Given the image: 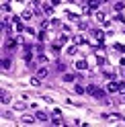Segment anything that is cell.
Instances as JSON below:
<instances>
[{
  "mask_svg": "<svg viewBox=\"0 0 125 127\" xmlns=\"http://www.w3.org/2000/svg\"><path fill=\"white\" fill-rule=\"evenodd\" d=\"M86 92L90 94L92 98H96V100H103V98H105V90H103V88H98L96 84H90L88 88H86Z\"/></svg>",
  "mask_w": 125,
  "mask_h": 127,
  "instance_id": "cell-1",
  "label": "cell"
},
{
  "mask_svg": "<svg viewBox=\"0 0 125 127\" xmlns=\"http://www.w3.org/2000/svg\"><path fill=\"white\" fill-rule=\"evenodd\" d=\"M107 92H109V94H115V92H119V82L111 80V82L107 84Z\"/></svg>",
  "mask_w": 125,
  "mask_h": 127,
  "instance_id": "cell-2",
  "label": "cell"
},
{
  "mask_svg": "<svg viewBox=\"0 0 125 127\" xmlns=\"http://www.w3.org/2000/svg\"><path fill=\"white\" fill-rule=\"evenodd\" d=\"M35 117H37V121H51V119H49V115L45 113V111H37V113H35Z\"/></svg>",
  "mask_w": 125,
  "mask_h": 127,
  "instance_id": "cell-3",
  "label": "cell"
},
{
  "mask_svg": "<svg viewBox=\"0 0 125 127\" xmlns=\"http://www.w3.org/2000/svg\"><path fill=\"white\" fill-rule=\"evenodd\" d=\"M94 19H96L98 23H103V25H107V23H109V21H107V14H105V12H100V10L94 14Z\"/></svg>",
  "mask_w": 125,
  "mask_h": 127,
  "instance_id": "cell-4",
  "label": "cell"
},
{
  "mask_svg": "<svg viewBox=\"0 0 125 127\" xmlns=\"http://www.w3.org/2000/svg\"><path fill=\"white\" fill-rule=\"evenodd\" d=\"M14 31H17V33L25 31V27H23V23H21V19H19V17H14Z\"/></svg>",
  "mask_w": 125,
  "mask_h": 127,
  "instance_id": "cell-5",
  "label": "cell"
},
{
  "mask_svg": "<svg viewBox=\"0 0 125 127\" xmlns=\"http://www.w3.org/2000/svg\"><path fill=\"white\" fill-rule=\"evenodd\" d=\"M0 100H2L4 105H8V102H10V94L6 92V90H2V92H0Z\"/></svg>",
  "mask_w": 125,
  "mask_h": 127,
  "instance_id": "cell-6",
  "label": "cell"
},
{
  "mask_svg": "<svg viewBox=\"0 0 125 127\" xmlns=\"http://www.w3.org/2000/svg\"><path fill=\"white\" fill-rule=\"evenodd\" d=\"M86 68H88L86 60H78V62H76V70H86Z\"/></svg>",
  "mask_w": 125,
  "mask_h": 127,
  "instance_id": "cell-7",
  "label": "cell"
},
{
  "mask_svg": "<svg viewBox=\"0 0 125 127\" xmlns=\"http://www.w3.org/2000/svg\"><path fill=\"white\" fill-rule=\"evenodd\" d=\"M21 19L23 21H31V19H33V10H25V12L21 14Z\"/></svg>",
  "mask_w": 125,
  "mask_h": 127,
  "instance_id": "cell-8",
  "label": "cell"
},
{
  "mask_svg": "<svg viewBox=\"0 0 125 127\" xmlns=\"http://www.w3.org/2000/svg\"><path fill=\"white\" fill-rule=\"evenodd\" d=\"M47 74H49V70H47V68H39V70H37V76H39V78H45Z\"/></svg>",
  "mask_w": 125,
  "mask_h": 127,
  "instance_id": "cell-9",
  "label": "cell"
},
{
  "mask_svg": "<svg viewBox=\"0 0 125 127\" xmlns=\"http://www.w3.org/2000/svg\"><path fill=\"white\" fill-rule=\"evenodd\" d=\"M62 80H64V82H74L76 76L74 74H64V76H62Z\"/></svg>",
  "mask_w": 125,
  "mask_h": 127,
  "instance_id": "cell-10",
  "label": "cell"
},
{
  "mask_svg": "<svg viewBox=\"0 0 125 127\" xmlns=\"http://www.w3.org/2000/svg\"><path fill=\"white\" fill-rule=\"evenodd\" d=\"M92 33H94V37L98 39V41H103V37H105V33H103V31H100V29H94V31H92Z\"/></svg>",
  "mask_w": 125,
  "mask_h": 127,
  "instance_id": "cell-11",
  "label": "cell"
},
{
  "mask_svg": "<svg viewBox=\"0 0 125 127\" xmlns=\"http://www.w3.org/2000/svg\"><path fill=\"white\" fill-rule=\"evenodd\" d=\"M74 43L76 45H84V43H86V39H84L82 35H78V37H74Z\"/></svg>",
  "mask_w": 125,
  "mask_h": 127,
  "instance_id": "cell-12",
  "label": "cell"
},
{
  "mask_svg": "<svg viewBox=\"0 0 125 127\" xmlns=\"http://www.w3.org/2000/svg\"><path fill=\"white\" fill-rule=\"evenodd\" d=\"M51 123H53V125H64V119H62V117H53V115H51Z\"/></svg>",
  "mask_w": 125,
  "mask_h": 127,
  "instance_id": "cell-13",
  "label": "cell"
},
{
  "mask_svg": "<svg viewBox=\"0 0 125 127\" xmlns=\"http://www.w3.org/2000/svg\"><path fill=\"white\" fill-rule=\"evenodd\" d=\"M2 70H10V60H8V58L2 60Z\"/></svg>",
  "mask_w": 125,
  "mask_h": 127,
  "instance_id": "cell-14",
  "label": "cell"
},
{
  "mask_svg": "<svg viewBox=\"0 0 125 127\" xmlns=\"http://www.w3.org/2000/svg\"><path fill=\"white\" fill-rule=\"evenodd\" d=\"M68 53H70V55H76V53H78V45H72V47H68Z\"/></svg>",
  "mask_w": 125,
  "mask_h": 127,
  "instance_id": "cell-15",
  "label": "cell"
},
{
  "mask_svg": "<svg viewBox=\"0 0 125 127\" xmlns=\"http://www.w3.org/2000/svg\"><path fill=\"white\" fill-rule=\"evenodd\" d=\"M76 92H78V94H84V92H86V88H84L82 84H76Z\"/></svg>",
  "mask_w": 125,
  "mask_h": 127,
  "instance_id": "cell-16",
  "label": "cell"
},
{
  "mask_svg": "<svg viewBox=\"0 0 125 127\" xmlns=\"http://www.w3.org/2000/svg\"><path fill=\"white\" fill-rule=\"evenodd\" d=\"M123 8H125V4H123V2H115V10H117V12H121Z\"/></svg>",
  "mask_w": 125,
  "mask_h": 127,
  "instance_id": "cell-17",
  "label": "cell"
},
{
  "mask_svg": "<svg viewBox=\"0 0 125 127\" xmlns=\"http://www.w3.org/2000/svg\"><path fill=\"white\" fill-rule=\"evenodd\" d=\"M43 12H45V14H51V12H53V6L45 4V6H43Z\"/></svg>",
  "mask_w": 125,
  "mask_h": 127,
  "instance_id": "cell-18",
  "label": "cell"
},
{
  "mask_svg": "<svg viewBox=\"0 0 125 127\" xmlns=\"http://www.w3.org/2000/svg\"><path fill=\"white\" fill-rule=\"evenodd\" d=\"M35 119H37V117H29V115H27V117H23V123H33Z\"/></svg>",
  "mask_w": 125,
  "mask_h": 127,
  "instance_id": "cell-19",
  "label": "cell"
},
{
  "mask_svg": "<svg viewBox=\"0 0 125 127\" xmlns=\"http://www.w3.org/2000/svg\"><path fill=\"white\" fill-rule=\"evenodd\" d=\"M8 10H10V6H8V2H4V4H2V12H8Z\"/></svg>",
  "mask_w": 125,
  "mask_h": 127,
  "instance_id": "cell-20",
  "label": "cell"
},
{
  "mask_svg": "<svg viewBox=\"0 0 125 127\" xmlns=\"http://www.w3.org/2000/svg\"><path fill=\"white\" fill-rule=\"evenodd\" d=\"M66 41H68V35H66V33H64V35H62V37H60V43H62V45H64V43H66Z\"/></svg>",
  "mask_w": 125,
  "mask_h": 127,
  "instance_id": "cell-21",
  "label": "cell"
},
{
  "mask_svg": "<svg viewBox=\"0 0 125 127\" xmlns=\"http://www.w3.org/2000/svg\"><path fill=\"white\" fill-rule=\"evenodd\" d=\"M115 49H117V51H125V47H123L121 43H115Z\"/></svg>",
  "mask_w": 125,
  "mask_h": 127,
  "instance_id": "cell-22",
  "label": "cell"
},
{
  "mask_svg": "<svg viewBox=\"0 0 125 127\" xmlns=\"http://www.w3.org/2000/svg\"><path fill=\"white\" fill-rule=\"evenodd\" d=\"M119 92L125 94V82H119Z\"/></svg>",
  "mask_w": 125,
  "mask_h": 127,
  "instance_id": "cell-23",
  "label": "cell"
},
{
  "mask_svg": "<svg viewBox=\"0 0 125 127\" xmlns=\"http://www.w3.org/2000/svg\"><path fill=\"white\" fill-rule=\"evenodd\" d=\"M53 117H62V111L60 109H53Z\"/></svg>",
  "mask_w": 125,
  "mask_h": 127,
  "instance_id": "cell-24",
  "label": "cell"
},
{
  "mask_svg": "<svg viewBox=\"0 0 125 127\" xmlns=\"http://www.w3.org/2000/svg\"><path fill=\"white\" fill-rule=\"evenodd\" d=\"M123 74H125V70H123Z\"/></svg>",
  "mask_w": 125,
  "mask_h": 127,
  "instance_id": "cell-25",
  "label": "cell"
}]
</instances>
